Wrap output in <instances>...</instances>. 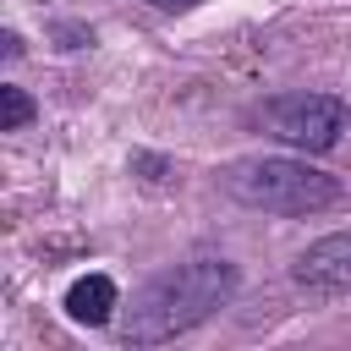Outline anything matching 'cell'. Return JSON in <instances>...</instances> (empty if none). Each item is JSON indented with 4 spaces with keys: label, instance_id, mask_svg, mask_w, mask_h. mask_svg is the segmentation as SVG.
<instances>
[{
    "label": "cell",
    "instance_id": "6da1fadb",
    "mask_svg": "<svg viewBox=\"0 0 351 351\" xmlns=\"http://www.w3.org/2000/svg\"><path fill=\"white\" fill-rule=\"evenodd\" d=\"M236 291V269L225 258H192L159 280H148L137 296H132V313H126V340L132 346H159V340H176L186 329H197L214 307H225Z\"/></svg>",
    "mask_w": 351,
    "mask_h": 351
},
{
    "label": "cell",
    "instance_id": "7a4b0ae2",
    "mask_svg": "<svg viewBox=\"0 0 351 351\" xmlns=\"http://www.w3.org/2000/svg\"><path fill=\"white\" fill-rule=\"evenodd\" d=\"M225 192L263 214H318L340 203V181L307 159H241L225 170Z\"/></svg>",
    "mask_w": 351,
    "mask_h": 351
},
{
    "label": "cell",
    "instance_id": "3957f363",
    "mask_svg": "<svg viewBox=\"0 0 351 351\" xmlns=\"http://www.w3.org/2000/svg\"><path fill=\"white\" fill-rule=\"evenodd\" d=\"M346 104L335 93H285V99H269L263 104V126L291 143V148H307V154H324L340 143L346 132Z\"/></svg>",
    "mask_w": 351,
    "mask_h": 351
},
{
    "label": "cell",
    "instance_id": "277c9868",
    "mask_svg": "<svg viewBox=\"0 0 351 351\" xmlns=\"http://www.w3.org/2000/svg\"><path fill=\"white\" fill-rule=\"evenodd\" d=\"M291 274H296V285L313 291V296H346V291H351V230L313 241V247L296 258Z\"/></svg>",
    "mask_w": 351,
    "mask_h": 351
},
{
    "label": "cell",
    "instance_id": "5b68a950",
    "mask_svg": "<svg viewBox=\"0 0 351 351\" xmlns=\"http://www.w3.org/2000/svg\"><path fill=\"white\" fill-rule=\"evenodd\" d=\"M66 313L77 324H110V313H115V280L110 274H82L66 291Z\"/></svg>",
    "mask_w": 351,
    "mask_h": 351
},
{
    "label": "cell",
    "instance_id": "8992f818",
    "mask_svg": "<svg viewBox=\"0 0 351 351\" xmlns=\"http://www.w3.org/2000/svg\"><path fill=\"white\" fill-rule=\"evenodd\" d=\"M33 121V99L16 88V82H5L0 88V132H22Z\"/></svg>",
    "mask_w": 351,
    "mask_h": 351
},
{
    "label": "cell",
    "instance_id": "52a82bcc",
    "mask_svg": "<svg viewBox=\"0 0 351 351\" xmlns=\"http://www.w3.org/2000/svg\"><path fill=\"white\" fill-rule=\"evenodd\" d=\"M148 5H159V11H192L197 0H148Z\"/></svg>",
    "mask_w": 351,
    "mask_h": 351
}]
</instances>
